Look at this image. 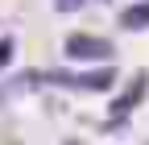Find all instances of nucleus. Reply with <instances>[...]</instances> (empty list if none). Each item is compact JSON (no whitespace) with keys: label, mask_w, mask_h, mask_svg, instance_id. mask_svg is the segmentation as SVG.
Segmentation results:
<instances>
[{"label":"nucleus","mask_w":149,"mask_h":145,"mask_svg":"<svg viewBox=\"0 0 149 145\" xmlns=\"http://www.w3.org/2000/svg\"><path fill=\"white\" fill-rule=\"evenodd\" d=\"M66 54L79 62H100V58H112V42L95 38V33H70L66 38Z\"/></svg>","instance_id":"nucleus-1"},{"label":"nucleus","mask_w":149,"mask_h":145,"mask_svg":"<svg viewBox=\"0 0 149 145\" xmlns=\"http://www.w3.org/2000/svg\"><path fill=\"white\" fill-rule=\"evenodd\" d=\"M120 25H124V29H149V0H145V4H133V8H124Z\"/></svg>","instance_id":"nucleus-2"},{"label":"nucleus","mask_w":149,"mask_h":145,"mask_svg":"<svg viewBox=\"0 0 149 145\" xmlns=\"http://www.w3.org/2000/svg\"><path fill=\"white\" fill-rule=\"evenodd\" d=\"M112 79H116L112 70H91V75H79V87L83 91H108Z\"/></svg>","instance_id":"nucleus-3"},{"label":"nucleus","mask_w":149,"mask_h":145,"mask_svg":"<svg viewBox=\"0 0 149 145\" xmlns=\"http://www.w3.org/2000/svg\"><path fill=\"white\" fill-rule=\"evenodd\" d=\"M141 96H145V75H137V83H133V87H128V91L116 100V112H128V108H133Z\"/></svg>","instance_id":"nucleus-4"},{"label":"nucleus","mask_w":149,"mask_h":145,"mask_svg":"<svg viewBox=\"0 0 149 145\" xmlns=\"http://www.w3.org/2000/svg\"><path fill=\"white\" fill-rule=\"evenodd\" d=\"M13 58V38H0V66Z\"/></svg>","instance_id":"nucleus-5"},{"label":"nucleus","mask_w":149,"mask_h":145,"mask_svg":"<svg viewBox=\"0 0 149 145\" xmlns=\"http://www.w3.org/2000/svg\"><path fill=\"white\" fill-rule=\"evenodd\" d=\"M79 4H83V0H54V8H58V13H74Z\"/></svg>","instance_id":"nucleus-6"}]
</instances>
